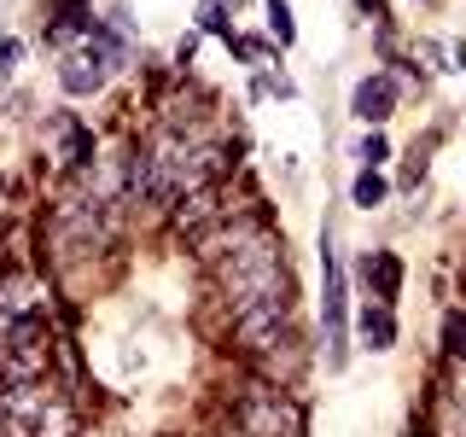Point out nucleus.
I'll return each mask as SVG.
<instances>
[{"instance_id":"4468645a","label":"nucleus","mask_w":466,"mask_h":437,"mask_svg":"<svg viewBox=\"0 0 466 437\" xmlns=\"http://www.w3.org/2000/svg\"><path fill=\"white\" fill-rule=\"evenodd\" d=\"M356 158H361V169H379V164H385V158H390L385 135H379V128H373V135H361V140H356Z\"/></svg>"},{"instance_id":"2eb2a0df","label":"nucleus","mask_w":466,"mask_h":437,"mask_svg":"<svg viewBox=\"0 0 466 437\" xmlns=\"http://www.w3.org/2000/svg\"><path fill=\"white\" fill-rule=\"evenodd\" d=\"M198 24H204V29H216V36H222L228 47H233V41H239V36H233V29H228V12H222V0H204V6H198Z\"/></svg>"},{"instance_id":"0eeeda50","label":"nucleus","mask_w":466,"mask_h":437,"mask_svg":"<svg viewBox=\"0 0 466 437\" xmlns=\"http://www.w3.org/2000/svg\"><path fill=\"white\" fill-rule=\"evenodd\" d=\"M361 280H368V291H373L379 303H390V298H397V286H402L397 251H368V257H361Z\"/></svg>"},{"instance_id":"ddd939ff","label":"nucleus","mask_w":466,"mask_h":437,"mask_svg":"<svg viewBox=\"0 0 466 437\" xmlns=\"http://www.w3.org/2000/svg\"><path fill=\"white\" fill-rule=\"evenodd\" d=\"M268 29H274V41H280V47L298 41V24H291V6H286V0H268Z\"/></svg>"},{"instance_id":"423d86ee","label":"nucleus","mask_w":466,"mask_h":437,"mask_svg":"<svg viewBox=\"0 0 466 437\" xmlns=\"http://www.w3.org/2000/svg\"><path fill=\"white\" fill-rule=\"evenodd\" d=\"M35 315V280L29 274H0V327H18Z\"/></svg>"},{"instance_id":"f3484780","label":"nucleus","mask_w":466,"mask_h":437,"mask_svg":"<svg viewBox=\"0 0 466 437\" xmlns=\"http://www.w3.org/2000/svg\"><path fill=\"white\" fill-rule=\"evenodd\" d=\"M58 6H65V12H82V6H87V0H58Z\"/></svg>"},{"instance_id":"20e7f679","label":"nucleus","mask_w":466,"mask_h":437,"mask_svg":"<svg viewBox=\"0 0 466 437\" xmlns=\"http://www.w3.org/2000/svg\"><path fill=\"white\" fill-rule=\"evenodd\" d=\"M320 280H327V298H320V320H327V361L344 368V262L332 251V233H320Z\"/></svg>"},{"instance_id":"1a4fd4ad","label":"nucleus","mask_w":466,"mask_h":437,"mask_svg":"<svg viewBox=\"0 0 466 437\" xmlns=\"http://www.w3.org/2000/svg\"><path fill=\"white\" fill-rule=\"evenodd\" d=\"M94 36H99V24L82 18V12H58V18L47 24V41H53V47H76V41H94Z\"/></svg>"},{"instance_id":"a211bd4d","label":"nucleus","mask_w":466,"mask_h":437,"mask_svg":"<svg viewBox=\"0 0 466 437\" xmlns=\"http://www.w3.org/2000/svg\"><path fill=\"white\" fill-rule=\"evenodd\" d=\"M233 6H239V0H233Z\"/></svg>"},{"instance_id":"9d476101","label":"nucleus","mask_w":466,"mask_h":437,"mask_svg":"<svg viewBox=\"0 0 466 437\" xmlns=\"http://www.w3.org/2000/svg\"><path fill=\"white\" fill-rule=\"evenodd\" d=\"M361 344H368V350H390V344H397V315H390L385 303H379V310H373V303L361 310Z\"/></svg>"},{"instance_id":"dca6fc26","label":"nucleus","mask_w":466,"mask_h":437,"mask_svg":"<svg viewBox=\"0 0 466 437\" xmlns=\"http://www.w3.org/2000/svg\"><path fill=\"white\" fill-rule=\"evenodd\" d=\"M18 58H24V47L12 36H0V76H12V70H18Z\"/></svg>"},{"instance_id":"7ed1b4c3","label":"nucleus","mask_w":466,"mask_h":437,"mask_svg":"<svg viewBox=\"0 0 466 437\" xmlns=\"http://www.w3.org/2000/svg\"><path fill=\"white\" fill-rule=\"evenodd\" d=\"M116 58H123V47H116L106 29H99L94 41H82V53H65V65H58V87H65V94H76V99L99 94V87L111 82Z\"/></svg>"},{"instance_id":"f03ea898","label":"nucleus","mask_w":466,"mask_h":437,"mask_svg":"<svg viewBox=\"0 0 466 437\" xmlns=\"http://www.w3.org/2000/svg\"><path fill=\"white\" fill-rule=\"evenodd\" d=\"M233 426L239 437H303V408L280 385H251L233 402Z\"/></svg>"},{"instance_id":"f257e3e1","label":"nucleus","mask_w":466,"mask_h":437,"mask_svg":"<svg viewBox=\"0 0 466 437\" xmlns=\"http://www.w3.org/2000/svg\"><path fill=\"white\" fill-rule=\"evenodd\" d=\"M204 257L216 269V286H222L228 310H251L262 298H286L291 280H286V245L274 239L262 222H245V228H222L204 239Z\"/></svg>"},{"instance_id":"39448f33","label":"nucleus","mask_w":466,"mask_h":437,"mask_svg":"<svg viewBox=\"0 0 466 437\" xmlns=\"http://www.w3.org/2000/svg\"><path fill=\"white\" fill-rule=\"evenodd\" d=\"M350 111H356L361 123H385V117L397 111V82L390 76H361L356 94H350Z\"/></svg>"},{"instance_id":"6e6552de","label":"nucleus","mask_w":466,"mask_h":437,"mask_svg":"<svg viewBox=\"0 0 466 437\" xmlns=\"http://www.w3.org/2000/svg\"><path fill=\"white\" fill-rule=\"evenodd\" d=\"M222 216V204H216L210 187H198V193H187L181 198V210H175V228H187V233H198L204 222H216Z\"/></svg>"},{"instance_id":"9b49d317","label":"nucleus","mask_w":466,"mask_h":437,"mask_svg":"<svg viewBox=\"0 0 466 437\" xmlns=\"http://www.w3.org/2000/svg\"><path fill=\"white\" fill-rule=\"evenodd\" d=\"M350 198H356L361 210L385 204V175H379V169H361V175H356V187H350Z\"/></svg>"},{"instance_id":"f8f14e48","label":"nucleus","mask_w":466,"mask_h":437,"mask_svg":"<svg viewBox=\"0 0 466 437\" xmlns=\"http://www.w3.org/2000/svg\"><path fill=\"white\" fill-rule=\"evenodd\" d=\"M443 350L455 361H466V310H449L443 315Z\"/></svg>"}]
</instances>
